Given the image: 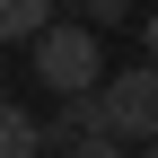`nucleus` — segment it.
Masks as SVG:
<instances>
[{"label": "nucleus", "mask_w": 158, "mask_h": 158, "mask_svg": "<svg viewBox=\"0 0 158 158\" xmlns=\"http://www.w3.org/2000/svg\"><path fill=\"white\" fill-rule=\"evenodd\" d=\"M27 53H35V79H44L53 97H88V88H106V44H97V27H44Z\"/></svg>", "instance_id": "f257e3e1"}, {"label": "nucleus", "mask_w": 158, "mask_h": 158, "mask_svg": "<svg viewBox=\"0 0 158 158\" xmlns=\"http://www.w3.org/2000/svg\"><path fill=\"white\" fill-rule=\"evenodd\" d=\"M97 132H106V141H158V62H141V70H114L106 88H97Z\"/></svg>", "instance_id": "f03ea898"}, {"label": "nucleus", "mask_w": 158, "mask_h": 158, "mask_svg": "<svg viewBox=\"0 0 158 158\" xmlns=\"http://www.w3.org/2000/svg\"><path fill=\"white\" fill-rule=\"evenodd\" d=\"M53 141H44V123H35L27 106H9V97H0V158H44Z\"/></svg>", "instance_id": "7ed1b4c3"}, {"label": "nucleus", "mask_w": 158, "mask_h": 158, "mask_svg": "<svg viewBox=\"0 0 158 158\" xmlns=\"http://www.w3.org/2000/svg\"><path fill=\"white\" fill-rule=\"evenodd\" d=\"M44 27H62L53 0H0V44H35Z\"/></svg>", "instance_id": "20e7f679"}, {"label": "nucleus", "mask_w": 158, "mask_h": 158, "mask_svg": "<svg viewBox=\"0 0 158 158\" xmlns=\"http://www.w3.org/2000/svg\"><path fill=\"white\" fill-rule=\"evenodd\" d=\"M79 9H88V27H123V9H132V0H79Z\"/></svg>", "instance_id": "39448f33"}, {"label": "nucleus", "mask_w": 158, "mask_h": 158, "mask_svg": "<svg viewBox=\"0 0 158 158\" xmlns=\"http://www.w3.org/2000/svg\"><path fill=\"white\" fill-rule=\"evenodd\" d=\"M70 158H132V149H123V141H106V132H88V141H79Z\"/></svg>", "instance_id": "423d86ee"}, {"label": "nucleus", "mask_w": 158, "mask_h": 158, "mask_svg": "<svg viewBox=\"0 0 158 158\" xmlns=\"http://www.w3.org/2000/svg\"><path fill=\"white\" fill-rule=\"evenodd\" d=\"M141 53H149V62H158V9L141 18Z\"/></svg>", "instance_id": "0eeeda50"}, {"label": "nucleus", "mask_w": 158, "mask_h": 158, "mask_svg": "<svg viewBox=\"0 0 158 158\" xmlns=\"http://www.w3.org/2000/svg\"><path fill=\"white\" fill-rule=\"evenodd\" d=\"M141 158H158V141H149V149H141Z\"/></svg>", "instance_id": "6e6552de"}]
</instances>
